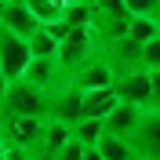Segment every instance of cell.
<instances>
[{"mask_svg":"<svg viewBox=\"0 0 160 160\" xmlns=\"http://www.w3.org/2000/svg\"><path fill=\"white\" fill-rule=\"evenodd\" d=\"M0 109L8 117H37V120H51L55 113V98L44 95L40 88H33L29 80H11L4 98H0Z\"/></svg>","mask_w":160,"mask_h":160,"instance_id":"6da1fadb","label":"cell"},{"mask_svg":"<svg viewBox=\"0 0 160 160\" xmlns=\"http://www.w3.org/2000/svg\"><path fill=\"white\" fill-rule=\"evenodd\" d=\"M0 62H4L8 84H11V80H22L26 69H29V62H33L29 40H22L18 33H11L8 26H0Z\"/></svg>","mask_w":160,"mask_h":160,"instance_id":"7a4b0ae2","label":"cell"},{"mask_svg":"<svg viewBox=\"0 0 160 160\" xmlns=\"http://www.w3.org/2000/svg\"><path fill=\"white\" fill-rule=\"evenodd\" d=\"M128 146L135 149L138 160H160V109H146L138 128L131 131Z\"/></svg>","mask_w":160,"mask_h":160,"instance_id":"3957f363","label":"cell"},{"mask_svg":"<svg viewBox=\"0 0 160 160\" xmlns=\"http://www.w3.org/2000/svg\"><path fill=\"white\" fill-rule=\"evenodd\" d=\"M48 124L51 120H37V117H8V146L40 153L44 135H48Z\"/></svg>","mask_w":160,"mask_h":160,"instance_id":"277c9868","label":"cell"},{"mask_svg":"<svg viewBox=\"0 0 160 160\" xmlns=\"http://www.w3.org/2000/svg\"><path fill=\"white\" fill-rule=\"evenodd\" d=\"M113 91H117V98L124 102V106H138V109H149L153 106V77L146 69L128 73V77H117Z\"/></svg>","mask_w":160,"mask_h":160,"instance_id":"5b68a950","label":"cell"},{"mask_svg":"<svg viewBox=\"0 0 160 160\" xmlns=\"http://www.w3.org/2000/svg\"><path fill=\"white\" fill-rule=\"evenodd\" d=\"M113 84H117V73H113V66L106 58H98V55L73 73V88L77 91H106V88H113Z\"/></svg>","mask_w":160,"mask_h":160,"instance_id":"8992f818","label":"cell"},{"mask_svg":"<svg viewBox=\"0 0 160 160\" xmlns=\"http://www.w3.org/2000/svg\"><path fill=\"white\" fill-rule=\"evenodd\" d=\"M0 26H8L11 33H18L22 40H33L44 22H40L26 4H4V8H0Z\"/></svg>","mask_w":160,"mask_h":160,"instance_id":"52a82bcc","label":"cell"},{"mask_svg":"<svg viewBox=\"0 0 160 160\" xmlns=\"http://www.w3.org/2000/svg\"><path fill=\"white\" fill-rule=\"evenodd\" d=\"M117 106H120V98H117L113 88H106V91H80V113L88 120H106Z\"/></svg>","mask_w":160,"mask_h":160,"instance_id":"ba28073f","label":"cell"},{"mask_svg":"<svg viewBox=\"0 0 160 160\" xmlns=\"http://www.w3.org/2000/svg\"><path fill=\"white\" fill-rule=\"evenodd\" d=\"M142 113H146V109H138V106H124V102H120L117 109L106 117V135H117V138H131V131L138 128Z\"/></svg>","mask_w":160,"mask_h":160,"instance_id":"9c48e42d","label":"cell"},{"mask_svg":"<svg viewBox=\"0 0 160 160\" xmlns=\"http://www.w3.org/2000/svg\"><path fill=\"white\" fill-rule=\"evenodd\" d=\"M95 149H98L106 160H138V157H135V149L128 146V138H117V135H102Z\"/></svg>","mask_w":160,"mask_h":160,"instance_id":"30bf717a","label":"cell"},{"mask_svg":"<svg viewBox=\"0 0 160 160\" xmlns=\"http://www.w3.org/2000/svg\"><path fill=\"white\" fill-rule=\"evenodd\" d=\"M106 135V120H80V124H73V138L80 142V146H88V149H95L98 146V138Z\"/></svg>","mask_w":160,"mask_h":160,"instance_id":"8fae6325","label":"cell"},{"mask_svg":"<svg viewBox=\"0 0 160 160\" xmlns=\"http://www.w3.org/2000/svg\"><path fill=\"white\" fill-rule=\"evenodd\" d=\"M128 37H131V40H138V44H149V40L160 37V22H157V18H131Z\"/></svg>","mask_w":160,"mask_h":160,"instance_id":"7c38bea8","label":"cell"},{"mask_svg":"<svg viewBox=\"0 0 160 160\" xmlns=\"http://www.w3.org/2000/svg\"><path fill=\"white\" fill-rule=\"evenodd\" d=\"M29 48H33V58H58V48H62V44L40 26V33L29 40Z\"/></svg>","mask_w":160,"mask_h":160,"instance_id":"4fadbf2b","label":"cell"},{"mask_svg":"<svg viewBox=\"0 0 160 160\" xmlns=\"http://www.w3.org/2000/svg\"><path fill=\"white\" fill-rule=\"evenodd\" d=\"M22 4H26V8L33 11V15H37L40 22H44V26H48V22H58L62 18V4H55V0H22Z\"/></svg>","mask_w":160,"mask_h":160,"instance_id":"5bb4252c","label":"cell"},{"mask_svg":"<svg viewBox=\"0 0 160 160\" xmlns=\"http://www.w3.org/2000/svg\"><path fill=\"white\" fill-rule=\"evenodd\" d=\"M131 18H157L160 22V0H124Z\"/></svg>","mask_w":160,"mask_h":160,"instance_id":"9a60e30c","label":"cell"},{"mask_svg":"<svg viewBox=\"0 0 160 160\" xmlns=\"http://www.w3.org/2000/svg\"><path fill=\"white\" fill-rule=\"evenodd\" d=\"M142 69L146 73H157L160 69V37L149 40V44H142Z\"/></svg>","mask_w":160,"mask_h":160,"instance_id":"2e32d148","label":"cell"},{"mask_svg":"<svg viewBox=\"0 0 160 160\" xmlns=\"http://www.w3.org/2000/svg\"><path fill=\"white\" fill-rule=\"evenodd\" d=\"M4 91H8V73H4V62H0V98H4Z\"/></svg>","mask_w":160,"mask_h":160,"instance_id":"e0dca14e","label":"cell"},{"mask_svg":"<svg viewBox=\"0 0 160 160\" xmlns=\"http://www.w3.org/2000/svg\"><path fill=\"white\" fill-rule=\"evenodd\" d=\"M84 160H106V157H102L98 149H88V153H84Z\"/></svg>","mask_w":160,"mask_h":160,"instance_id":"ac0fdd59","label":"cell"},{"mask_svg":"<svg viewBox=\"0 0 160 160\" xmlns=\"http://www.w3.org/2000/svg\"><path fill=\"white\" fill-rule=\"evenodd\" d=\"M55 4H62V8H69V4H80V0H55Z\"/></svg>","mask_w":160,"mask_h":160,"instance_id":"d6986e66","label":"cell"}]
</instances>
